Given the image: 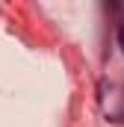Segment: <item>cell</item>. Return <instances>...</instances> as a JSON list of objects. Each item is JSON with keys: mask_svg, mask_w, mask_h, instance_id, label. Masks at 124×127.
<instances>
[{"mask_svg": "<svg viewBox=\"0 0 124 127\" xmlns=\"http://www.w3.org/2000/svg\"><path fill=\"white\" fill-rule=\"evenodd\" d=\"M106 6H109V12H112V15L124 18V0H106Z\"/></svg>", "mask_w": 124, "mask_h": 127, "instance_id": "1", "label": "cell"}, {"mask_svg": "<svg viewBox=\"0 0 124 127\" xmlns=\"http://www.w3.org/2000/svg\"><path fill=\"white\" fill-rule=\"evenodd\" d=\"M115 41H118V47H121V53H124V21L118 24V30H115Z\"/></svg>", "mask_w": 124, "mask_h": 127, "instance_id": "2", "label": "cell"}]
</instances>
